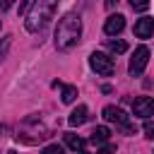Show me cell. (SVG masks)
<instances>
[{
  "mask_svg": "<svg viewBox=\"0 0 154 154\" xmlns=\"http://www.w3.org/2000/svg\"><path fill=\"white\" fill-rule=\"evenodd\" d=\"M79 38H82V19L79 14L67 12L55 26V46L58 51H70L79 43Z\"/></svg>",
  "mask_w": 154,
  "mask_h": 154,
  "instance_id": "obj_1",
  "label": "cell"
},
{
  "mask_svg": "<svg viewBox=\"0 0 154 154\" xmlns=\"http://www.w3.org/2000/svg\"><path fill=\"white\" fill-rule=\"evenodd\" d=\"M55 7H58V0H34L26 10V19H24V26L26 31L36 34L41 31L55 14Z\"/></svg>",
  "mask_w": 154,
  "mask_h": 154,
  "instance_id": "obj_2",
  "label": "cell"
},
{
  "mask_svg": "<svg viewBox=\"0 0 154 154\" xmlns=\"http://www.w3.org/2000/svg\"><path fill=\"white\" fill-rule=\"evenodd\" d=\"M101 116H103L106 123H116V128H118L120 132H125V135H135V132H137L135 125L130 123V118L125 116V111L118 108V106H106V108L101 111Z\"/></svg>",
  "mask_w": 154,
  "mask_h": 154,
  "instance_id": "obj_3",
  "label": "cell"
},
{
  "mask_svg": "<svg viewBox=\"0 0 154 154\" xmlns=\"http://www.w3.org/2000/svg\"><path fill=\"white\" fill-rule=\"evenodd\" d=\"M89 65H91V70H94L96 75H101V77H111L113 70H116L113 58L106 55V53H99V51H94V53L89 55Z\"/></svg>",
  "mask_w": 154,
  "mask_h": 154,
  "instance_id": "obj_4",
  "label": "cell"
},
{
  "mask_svg": "<svg viewBox=\"0 0 154 154\" xmlns=\"http://www.w3.org/2000/svg\"><path fill=\"white\" fill-rule=\"evenodd\" d=\"M147 63H149V48H147V46H137L135 53H132V58H130V65H128L130 77H140V75L144 72Z\"/></svg>",
  "mask_w": 154,
  "mask_h": 154,
  "instance_id": "obj_5",
  "label": "cell"
},
{
  "mask_svg": "<svg viewBox=\"0 0 154 154\" xmlns=\"http://www.w3.org/2000/svg\"><path fill=\"white\" fill-rule=\"evenodd\" d=\"M132 113L137 118H149L154 116V99L152 96H137L132 101Z\"/></svg>",
  "mask_w": 154,
  "mask_h": 154,
  "instance_id": "obj_6",
  "label": "cell"
},
{
  "mask_svg": "<svg viewBox=\"0 0 154 154\" xmlns=\"http://www.w3.org/2000/svg\"><path fill=\"white\" fill-rule=\"evenodd\" d=\"M154 34V17H140L135 22V36L137 38H149Z\"/></svg>",
  "mask_w": 154,
  "mask_h": 154,
  "instance_id": "obj_7",
  "label": "cell"
},
{
  "mask_svg": "<svg viewBox=\"0 0 154 154\" xmlns=\"http://www.w3.org/2000/svg\"><path fill=\"white\" fill-rule=\"evenodd\" d=\"M123 26H125V17H123V14H111V17L106 19V24H103V31H106L108 36H118V34L123 31Z\"/></svg>",
  "mask_w": 154,
  "mask_h": 154,
  "instance_id": "obj_8",
  "label": "cell"
},
{
  "mask_svg": "<svg viewBox=\"0 0 154 154\" xmlns=\"http://www.w3.org/2000/svg\"><path fill=\"white\" fill-rule=\"evenodd\" d=\"M87 113H89V108L84 106V103H79L72 113H70V118H67V123H70V128H77V125H82L84 120H87Z\"/></svg>",
  "mask_w": 154,
  "mask_h": 154,
  "instance_id": "obj_9",
  "label": "cell"
},
{
  "mask_svg": "<svg viewBox=\"0 0 154 154\" xmlns=\"http://www.w3.org/2000/svg\"><path fill=\"white\" fill-rule=\"evenodd\" d=\"M108 137H111V130H108L106 125H99V128H94V132H91L89 142H94V144H106V142H108Z\"/></svg>",
  "mask_w": 154,
  "mask_h": 154,
  "instance_id": "obj_10",
  "label": "cell"
},
{
  "mask_svg": "<svg viewBox=\"0 0 154 154\" xmlns=\"http://www.w3.org/2000/svg\"><path fill=\"white\" fill-rule=\"evenodd\" d=\"M63 137H65V144H67L72 152H82V149H84V144H87V142H84L79 135H75V132H65Z\"/></svg>",
  "mask_w": 154,
  "mask_h": 154,
  "instance_id": "obj_11",
  "label": "cell"
},
{
  "mask_svg": "<svg viewBox=\"0 0 154 154\" xmlns=\"http://www.w3.org/2000/svg\"><path fill=\"white\" fill-rule=\"evenodd\" d=\"M63 103H72L77 99V87L75 84H63Z\"/></svg>",
  "mask_w": 154,
  "mask_h": 154,
  "instance_id": "obj_12",
  "label": "cell"
},
{
  "mask_svg": "<svg viewBox=\"0 0 154 154\" xmlns=\"http://www.w3.org/2000/svg\"><path fill=\"white\" fill-rule=\"evenodd\" d=\"M108 48H111L113 53H125V51H128V43H125L123 38H108Z\"/></svg>",
  "mask_w": 154,
  "mask_h": 154,
  "instance_id": "obj_13",
  "label": "cell"
},
{
  "mask_svg": "<svg viewBox=\"0 0 154 154\" xmlns=\"http://www.w3.org/2000/svg\"><path fill=\"white\" fill-rule=\"evenodd\" d=\"M41 154H65V149L60 144H48V147L41 149Z\"/></svg>",
  "mask_w": 154,
  "mask_h": 154,
  "instance_id": "obj_14",
  "label": "cell"
},
{
  "mask_svg": "<svg viewBox=\"0 0 154 154\" xmlns=\"http://www.w3.org/2000/svg\"><path fill=\"white\" fill-rule=\"evenodd\" d=\"M130 7H132V10H137V12H142V10H147V7H149V0H130Z\"/></svg>",
  "mask_w": 154,
  "mask_h": 154,
  "instance_id": "obj_15",
  "label": "cell"
},
{
  "mask_svg": "<svg viewBox=\"0 0 154 154\" xmlns=\"http://www.w3.org/2000/svg\"><path fill=\"white\" fill-rule=\"evenodd\" d=\"M144 135H147L149 140H154V123H152V120L144 123Z\"/></svg>",
  "mask_w": 154,
  "mask_h": 154,
  "instance_id": "obj_16",
  "label": "cell"
},
{
  "mask_svg": "<svg viewBox=\"0 0 154 154\" xmlns=\"http://www.w3.org/2000/svg\"><path fill=\"white\" fill-rule=\"evenodd\" d=\"M96 154H116V147H113V144H103Z\"/></svg>",
  "mask_w": 154,
  "mask_h": 154,
  "instance_id": "obj_17",
  "label": "cell"
},
{
  "mask_svg": "<svg viewBox=\"0 0 154 154\" xmlns=\"http://www.w3.org/2000/svg\"><path fill=\"white\" fill-rule=\"evenodd\" d=\"M10 38H12V36H7V38L2 41V46H0V60H2V55H5V51H7V46H10Z\"/></svg>",
  "mask_w": 154,
  "mask_h": 154,
  "instance_id": "obj_18",
  "label": "cell"
},
{
  "mask_svg": "<svg viewBox=\"0 0 154 154\" xmlns=\"http://www.w3.org/2000/svg\"><path fill=\"white\" fill-rule=\"evenodd\" d=\"M14 5V0H0V10H10Z\"/></svg>",
  "mask_w": 154,
  "mask_h": 154,
  "instance_id": "obj_19",
  "label": "cell"
},
{
  "mask_svg": "<svg viewBox=\"0 0 154 154\" xmlns=\"http://www.w3.org/2000/svg\"><path fill=\"white\" fill-rule=\"evenodd\" d=\"M118 2H120V0H106V2H103V5H106V10H113V7H116V5H118Z\"/></svg>",
  "mask_w": 154,
  "mask_h": 154,
  "instance_id": "obj_20",
  "label": "cell"
},
{
  "mask_svg": "<svg viewBox=\"0 0 154 154\" xmlns=\"http://www.w3.org/2000/svg\"><path fill=\"white\" fill-rule=\"evenodd\" d=\"M77 154H89V152H84V149H82V152H77Z\"/></svg>",
  "mask_w": 154,
  "mask_h": 154,
  "instance_id": "obj_21",
  "label": "cell"
}]
</instances>
